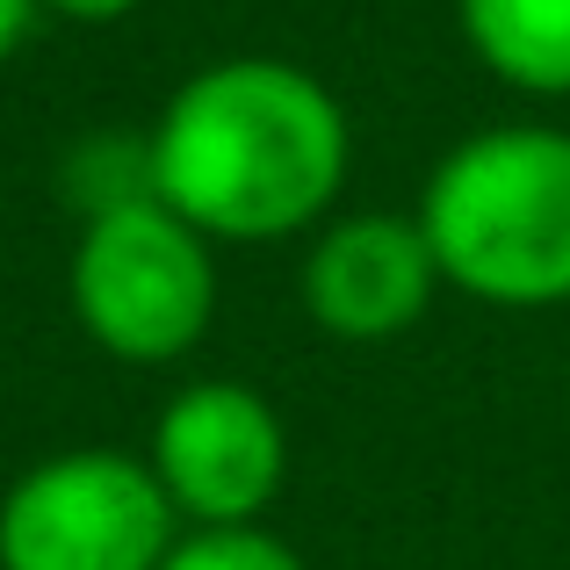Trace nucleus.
I'll list each match as a JSON object with an SVG mask.
<instances>
[{
	"mask_svg": "<svg viewBox=\"0 0 570 570\" xmlns=\"http://www.w3.org/2000/svg\"><path fill=\"white\" fill-rule=\"evenodd\" d=\"M153 138V188L203 238L311 232L354 167V124L318 72L289 58H209L167 95Z\"/></svg>",
	"mask_w": 570,
	"mask_h": 570,
	"instance_id": "1",
	"label": "nucleus"
},
{
	"mask_svg": "<svg viewBox=\"0 0 570 570\" xmlns=\"http://www.w3.org/2000/svg\"><path fill=\"white\" fill-rule=\"evenodd\" d=\"M441 282L491 311L570 304V130L499 124L462 138L419 195Z\"/></svg>",
	"mask_w": 570,
	"mask_h": 570,
	"instance_id": "2",
	"label": "nucleus"
},
{
	"mask_svg": "<svg viewBox=\"0 0 570 570\" xmlns=\"http://www.w3.org/2000/svg\"><path fill=\"white\" fill-rule=\"evenodd\" d=\"M66 296L101 354L130 368H167L217 318V261L209 238L153 195L80 224Z\"/></svg>",
	"mask_w": 570,
	"mask_h": 570,
	"instance_id": "3",
	"label": "nucleus"
},
{
	"mask_svg": "<svg viewBox=\"0 0 570 570\" xmlns=\"http://www.w3.org/2000/svg\"><path fill=\"white\" fill-rule=\"evenodd\" d=\"M174 542L181 513L124 448L43 455L0 499V570H159Z\"/></svg>",
	"mask_w": 570,
	"mask_h": 570,
	"instance_id": "4",
	"label": "nucleus"
},
{
	"mask_svg": "<svg viewBox=\"0 0 570 570\" xmlns=\"http://www.w3.org/2000/svg\"><path fill=\"white\" fill-rule=\"evenodd\" d=\"M145 462L195 528H261L289 484V426L253 383L203 376L167 397Z\"/></svg>",
	"mask_w": 570,
	"mask_h": 570,
	"instance_id": "5",
	"label": "nucleus"
},
{
	"mask_svg": "<svg viewBox=\"0 0 570 570\" xmlns=\"http://www.w3.org/2000/svg\"><path fill=\"white\" fill-rule=\"evenodd\" d=\"M433 289H441V261H433L419 217L397 209H354L333 217L304 253V311L318 333L333 340H397L426 318Z\"/></svg>",
	"mask_w": 570,
	"mask_h": 570,
	"instance_id": "6",
	"label": "nucleus"
},
{
	"mask_svg": "<svg viewBox=\"0 0 570 570\" xmlns=\"http://www.w3.org/2000/svg\"><path fill=\"white\" fill-rule=\"evenodd\" d=\"M455 22L491 80L520 95H570V0H455Z\"/></svg>",
	"mask_w": 570,
	"mask_h": 570,
	"instance_id": "7",
	"label": "nucleus"
},
{
	"mask_svg": "<svg viewBox=\"0 0 570 570\" xmlns=\"http://www.w3.org/2000/svg\"><path fill=\"white\" fill-rule=\"evenodd\" d=\"M66 195L80 203V224L87 217H109V209H130V203H153V138H116V130H101V138H80L66 153Z\"/></svg>",
	"mask_w": 570,
	"mask_h": 570,
	"instance_id": "8",
	"label": "nucleus"
},
{
	"mask_svg": "<svg viewBox=\"0 0 570 570\" xmlns=\"http://www.w3.org/2000/svg\"><path fill=\"white\" fill-rule=\"evenodd\" d=\"M159 570H311V563L267 528H195L174 542V557Z\"/></svg>",
	"mask_w": 570,
	"mask_h": 570,
	"instance_id": "9",
	"label": "nucleus"
},
{
	"mask_svg": "<svg viewBox=\"0 0 570 570\" xmlns=\"http://www.w3.org/2000/svg\"><path fill=\"white\" fill-rule=\"evenodd\" d=\"M37 8L66 14V22H124V14H138L145 0H37Z\"/></svg>",
	"mask_w": 570,
	"mask_h": 570,
	"instance_id": "10",
	"label": "nucleus"
},
{
	"mask_svg": "<svg viewBox=\"0 0 570 570\" xmlns=\"http://www.w3.org/2000/svg\"><path fill=\"white\" fill-rule=\"evenodd\" d=\"M29 22H37V0H0V66H8V58L22 51Z\"/></svg>",
	"mask_w": 570,
	"mask_h": 570,
	"instance_id": "11",
	"label": "nucleus"
}]
</instances>
